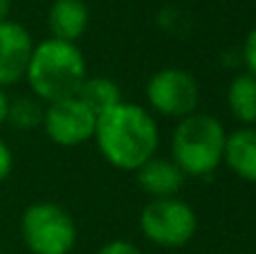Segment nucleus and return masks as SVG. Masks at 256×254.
<instances>
[{"label":"nucleus","mask_w":256,"mask_h":254,"mask_svg":"<svg viewBox=\"0 0 256 254\" xmlns=\"http://www.w3.org/2000/svg\"><path fill=\"white\" fill-rule=\"evenodd\" d=\"M92 140L112 169L137 171L158 153L160 128L148 108L120 102L97 117Z\"/></svg>","instance_id":"1"},{"label":"nucleus","mask_w":256,"mask_h":254,"mask_svg":"<svg viewBox=\"0 0 256 254\" xmlns=\"http://www.w3.org/2000/svg\"><path fill=\"white\" fill-rule=\"evenodd\" d=\"M86 79H88V63L76 43H66L50 36L34 45L25 81L36 99L43 104H54L68 97H76Z\"/></svg>","instance_id":"2"},{"label":"nucleus","mask_w":256,"mask_h":254,"mask_svg":"<svg viewBox=\"0 0 256 254\" xmlns=\"http://www.w3.org/2000/svg\"><path fill=\"white\" fill-rule=\"evenodd\" d=\"M225 126L207 112L178 120L171 138V160L186 178L212 176L222 164L225 156Z\"/></svg>","instance_id":"3"},{"label":"nucleus","mask_w":256,"mask_h":254,"mask_svg":"<svg viewBox=\"0 0 256 254\" xmlns=\"http://www.w3.org/2000/svg\"><path fill=\"white\" fill-rule=\"evenodd\" d=\"M76 236L74 218L56 202H32L20 216V238L32 254H70Z\"/></svg>","instance_id":"4"},{"label":"nucleus","mask_w":256,"mask_h":254,"mask_svg":"<svg viewBox=\"0 0 256 254\" xmlns=\"http://www.w3.org/2000/svg\"><path fill=\"white\" fill-rule=\"evenodd\" d=\"M140 230L158 248H182L198 232V216L180 198H150L140 214Z\"/></svg>","instance_id":"5"},{"label":"nucleus","mask_w":256,"mask_h":254,"mask_svg":"<svg viewBox=\"0 0 256 254\" xmlns=\"http://www.w3.org/2000/svg\"><path fill=\"white\" fill-rule=\"evenodd\" d=\"M146 102L150 110L173 120L198 112L200 104V88L194 74L182 68H162L148 81H146Z\"/></svg>","instance_id":"6"},{"label":"nucleus","mask_w":256,"mask_h":254,"mask_svg":"<svg viewBox=\"0 0 256 254\" xmlns=\"http://www.w3.org/2000/svg\"><path fill=\"white\" fill-rule=\"evenodd\" d=\"M94 124H97V115L79 97H68L61 102L45 104V117L40 128L56 146L74 148L92 140Z\"/></svg>","instance_id":"7"},{"label":"nucleus","mask_w":256,"mask_h":254,"mask_svg":"<svg viewBox=\"0 0 256 254\" xmlns=\"http://www.w3.org/2000/svg\"><path fill=\"white\" fill-rule=\"evenodd\" d=\"M34 45L32 34L20 22L12 18L0 22V88L16 86L25 79Z\"/></svg>","instance_id":"8"},{"label":"nucleus","mask_w":256,"mask_h":254,"mask_svg":"<svg viewBox=\"0 0 256 254\" xmlns=\"http://www.w3.org/2000/svg\"><path fill=\"white\" fill-rule=\"evenodd\" d=\"M137 174V184L150 198H176L184 187L186 176L168 158H150L142 164Z\"/></svg>","instance_id":"9"},{"label":"nucleus","mask_w":256,"mask_h":254,"mask_svg":"<svg viewBox=\"0 0 256 254\" xmlns=\"http://www.w3.org/2000/svg\"><path fill=\"white\" fill-rule=\"evenodd\" d=\"M90 25V9L84 0H54L48 12L52 38L76 43Z\"/></svg>","instance_id":"10"},{"label":"nucleus","mask_w":256,"mask_h":254,"mask_svg":"<svg viewBox=\"0 0 256 254\" xmlns=\"http://www.w3.org/2000/svg\"><path fill=\"white\" fill-rule=\"evenodd\" d=\"M222 162L240 180L256 184V126H240L227 135Z\"/></svg>","instance_id":"11"},{"label":"nucleus","mask_w":256,"mask_h":254,"mask_svg":"<svg viewBox=\"0 0 256 254\" xmlns=\"http://www.w3.org/2000/svg\"><path fill=\"white\" fill-rule=\"evenodd\" d=\"M227 106L238 124L256 126V76L238 72L227 86Z\"/></svg>","instance_id":"12"},{"label":"nucleus","mask_w":256,"mask_h":254,"mask_svg":"<svg viewBox=\"0 0 256 254\" xmlns=\"http://www.w3.org/2000/svg\"><path fill=\"white\" fill-rule=\"evenodd\" d=\"M76 97H79L97 117L102 115V112H106L108 108H112L120 102H124V99H122L120 86H117L112 79H108V76H88V79L81 84Z\"/></svg>","instance_id":"13"},{"label":"nucleus","mask_w":256,"mask_h":254,"mask_svg":"<svg viewBox=\"0 0 256 254\" xmlns=\"http://www.w3.org/2000/svg\"><path fill=\"white\" fill-rule=\"evenodd\" d=\"M45 104L36 97H16L9 99L7 122L18 130H34L43 126Z\"/></svg>","instance_id":"14"},{"label":"nucleus","mask_w":256,"mask_h":254,"mask_svg":"<svg viewBox=\"0 0 256 254\" xmlns=\"http://www.w3.org/2000/svg\"><path fill=\"white\" fill-rule=\"evenodd\" d=\"M240 58H243L245 72L256 76V25L250 30V34L245 36L243 50H240Z\"/></svg>","instance_id":"15"},{"label":"nucleus","mask_w":256,"mask_h":254,"mask_svg":"<svg viewBox=\"0 0 256 254\" xmlns=\"http://www.w3.org/2000/svg\"><path fill=\"white\" fill-rule=\"evenodd\" d=\"M94 254H142V250L130 241H110L106 246H102Z\"/></svg>","instance_id":"16"},{"label":"nucleus","mask_w":256,"mask_h":254,"mask_svg":"<svg viewBox=\"0 0 256 254\" xmlns=\"http://www.w3.org/2000/svg\"><path fill=\"white\" fill-rule=\"evenodd\" d=\"M12 169H14V153L7 146V142L0 138V182H4L9 178Z\"/></svg>","instance_id":"17"},{"label":"nucleus","mask_w":256,"mask_h":254,"mask_svg":"<svg viewBox=\"0 0 256 254\" xmlns=\"http://www.w3.org/2000/svg\"><path fill=\"white\" fill-rule=\"evenodd\" d=\"M7 110H9V94L4 88H0V126L7 122Z\"/></svg>","instance_id":"18"},{"label":"nucleus","mask_w":256,"mask_h":254,"mask_svg":"<svg viewBox=\"0 0 256 254\" xmlns=\"http://www.w3.org/2000/svg\"><path fill=\"white\" fill-rule=\"evenodd\" d=\"M9 14H12V0H0V22L9 20Z\"/></svg>","instance_id":"19"}]
</instances>
